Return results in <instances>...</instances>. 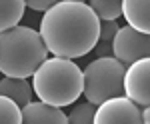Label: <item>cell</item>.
I'll list each match as a JSON object with an SVG mask.
<instances>
[{"instance_id":"19","label":"cell","mask_w":150,"mask_h":124,"mask_svg":"<svg viewBox=\"0 0 150 124\" xmlns=\"http://www.w3.org/2000/svg\"><path fill=\"white\" fill-rule=\"evenodd\" d=\"M78 2H86V0H78Z\"/></svg>"},{"instance_id":"3","label":"cell","mask_w":150,"mask_h":124,"mask_svg":"<svg viewBox=\"0 0 150 124\" xmlns=\"http://www.w3.org/2000/svg\"><path fill=\"white\" fill-rule=\"evenodd\" d=\"M32 90L42 102L54 106H70L84 90V76L72 58H46L32 74Z\"/></svg>"},{"instance_id":"5","label":"cell","mask_w":150,"mask_h":124,"mask_svg":"<svg viewBox=\"0 0 150 124\" xmlns=\"http://www.w3.org/2000/svg\"><path fill=\"white\" fill-rule=\"evenodd\" d=\"M112 54L124 64H132L140 58L150 56V34L140 32L132 26L118 28L112 38Z\"/></svg>"},{"instance_id":"1","label":"cell","mask_w":150,"mask_h":124,"mask_svg":"<svg viewBox=\"0 0 150 124\" xmlns=\"http://www.w3.org/2000/svg\"><path fill=\"white\" fill-rule=\"evenodd\" d=\"M38 32L54 56L80 58L100 40V18L84 2L58 0L44 12Z\"/></svg>"},{"instance_id":"11","label":"cell","mask_w":150,"mask_h":124,"mask_svg":"<svg viewBox=\"0 0 150 124\" xmlns=\"http://www.w3.org/2000/svg\"><path fill=\"white\" fill-rule=\"evenodd\" d=\"M24 0H0V32L16 26L24 14Z\"/></svg>"},{"instance_id":"14","label":"cell","mask_w":150,"mask_h":124,"mask_svg":"<svg viewBox=\"0 0 150 124\" xmlns=\"http://www.w3.org/2000/svg\"><path fill=\"white\" fill-rule=\"evenodd\" d=\"M94 112H96L94 104L86 100L72 108V112L68 114V122L70 124H94Z\"/></svg>"},{"instance_id":"17","label":"cell","mask_w":150,"mask_h":124,"mask_svg":"<svg viewBox=\"0 0 150 124\" xmlns=\"http://www.w3.org/2000/svg\"><path fill=\"white\" fill-rule=\"evenodd\" d=\"M94 48H96V54H98V56H114V54H112V42L98 40Z\"/></svg>"},{"instance_id":"18","label":"cell","mask_w":150,"mask_h":124,"mask_svg":"<svg viewBox=\"0 0 150 124\" xmlns=\"http://www.w3.org/2000/svg\"><path fill=\"white\" fill-rule=\"evenodd\" d=\"M140 116H142V122H144V124H150V104H148V106H142Z\"/></svg>"},{"instance_id":"15","label":"cell","mask_w":150,"mask_h":124,"mask_svg":"<svg viewBox=\"0 0 150 124\" xmlns=\"http://www.w3.org/2000/svg\"><path fill=\"white\" fill-rule=\"evenodd\" d=\"M118 28H120V26L116 24V20H102V22H100V40L112 42V38L116 36Z\"/></svg>"},{"instance_id":"10","label":"cell","mask_w":150,"mask_h":124,"mask_svg":"<svg viewBox=\"0 0 150 124\" xmlns=\"http://www.w3.org/2000/svg\"><path fill=\"white\" fill-rule=\"evenodd\" d=\"M0 94L8 96L16 102L20 108L32 100V86L26 78H16V76H4L0 80Z\"/></svg>"},{"instance_id":"4","label":"cell","mask_w":150,"mask_h":124,"mask_svg":"<svg viewBox=\"0 0 150 124\" xmlns=\"http://www.w3.org/2000/svg\"><path fill=\"white\" fill-rule=\"evenodd\" d=\"M124 72L126 64L116 56H98L82 70L86 100L98 106L100 102L112 96L124 94Z\"/></svg>"},{"instance_id":"6","label":"cell","mask_w":150,"mask_h":124,"mask_svg":"<svg viewBox=\"0 0 150 124\" xmlns=\"http://www.w3.org/2000/svg\"><path fill=\"white\" fill-rule=\"evenodd\" d=\"M140 106L126 94L106 98L94 112V124H140Z\"/></svg>"},{"instance_id":"16","label":"cell","mask_w":150,"mask_h":124,"mask_svg":"<svg viewBox=\"0 0 150 124\" xmlns=\"http://www.w3.org/2000/svg\"><path fill=\"white\" fill-rule=\"evenodd\" d=\"M58 0H24V4L32 10H38V12H46L50 6H54Z\"/></svg>"},{"instance_id":"12","label":"cell","mask_w":150,"mask_h":124,"mask_svg":"<svg viewBox=\"0 0 150 124\" xmlns=\"http://www.w3.org/2000/svg\"><path fill=\"white\" fill-rule=\"evenodd\" d=\"M88 6L100 20H116L122 16V0H88Z\"/></svg>"},{"instance_id":"7","label":"cell","mask_w":150,"mask_h":124,"mask_svg":"<svg viewBox=\"0 0 150 124\" xmlns=\"http://www.w3.org/2000/svg\"><path fill=\"white\" fill-rule=\"evenodd\" d=\"M124 94L138 106L150 104V56L128 64L124 72Z\"/></svg>"},{"instance_id":"13","label":"cell","mask_w":150,"mask_h":124,"mask_svg":"<svg viewBox=\"0 0 150 124\" xmlns=\"http://www.w3.org/2000/svg\"><path fill=\"white\" fill-rule=\"evenodd\" d=\"M22 122V110L16 102L0 94V124H20Z\"/></svg>"},{"instance_id":"9","label":"cell","mask_w":150,"mask_h":124,"mask_svg":"<svg viewBox=\"0 0 150 124\" xmlns=\"http://www.w3.org/2000/svg\"><path fill=\"white\" fill-rule=\"evenodd\" d=\"M122 16L128 26L150 34V0H122Z\"/></svg>"},{"instance_id":"8","label":"cell","mask_w":150,"mask_h":124,"mask_svg":"<svg viewBox=\"0 0 150 124\" xmlns=\"http://www.w3.org/2000/svg\"><path fill=\"white\" fill-rule=\"evenodd\" d=\"M24 124H68V114L60 110V106L48 102H28L22 108Z\"/></svg>"},{"instance_id":"2","label":"cell","mask_w":150,"mask_h":124,"mask_svg":"<svg viewBox=\"0 0 150 124\" xmlns=\"http://www.w3.org/2000/svg\"><path fill=\"white\" fill-rule=\"evenodd\" d=\"M48 58L40 32L28 26H12L0 32V72L4 76L28 78Z\"/></svg>"}]
</instances>
